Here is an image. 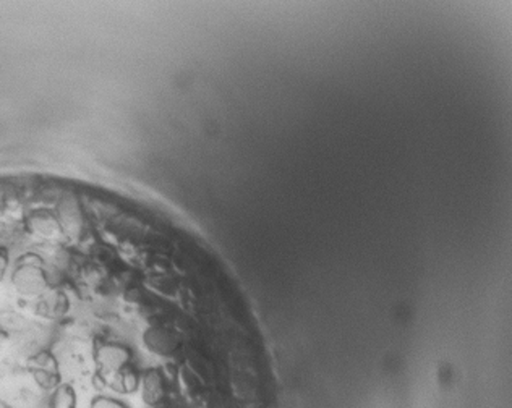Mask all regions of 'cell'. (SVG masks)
<instances>
[{"label": "cell", "mask_w": 512, "mask_h": 408, "mask_svg": "<svg viewBox=\"0 0 512 408\" xmlns=\"http://www.w3.org/2000/svg\"><path fill=\"white\" fill-rule=\"evenodd\" d=\"M3 408H8V407H3Z\"/></svg>", "instance_id": "6da1fadb"}]
</instances>
